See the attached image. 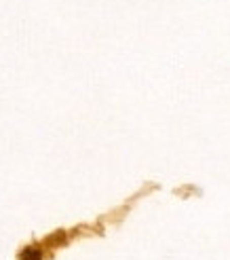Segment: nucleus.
I'll use <instances>...</instances> for the list:
<instances>
[{
	"instance_id": "nucleus-1",
	"label": "nucleus",
	"mask_w": 230,
	"mask_h": 260,
	"mask_svg": "<svg viewBox=\"0 0 230 260\" xmlns=\"http://www.w3.org/2000/svg\"><path fill=\"white\" fill-rule=\"evenodd\" d=\"M23 258L25 260H41V252H38V250H28Z\"/></svg>"
}]
</instances>
